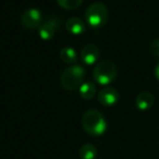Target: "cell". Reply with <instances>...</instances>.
<instances>
[{
	"mask_svg": "<svg viewBox=\"0 0 159 159\" xmlns=\"http://www.w3.org/2000/svg\"><path fill=\"white\" fill-rule=\"evenodd\" d=\"M21 25L26 30H35L41 26L42 14L38 9H28L21 15Z\"/></svg>",
	"mask_w": 159,
	"mask_h": 159,
	"instance_id": "5b68a950",
	"label": "cell"
},
{
	"mask_svg": "<svg viewBox=\"0 0 159 159\" xmlns=\"http://www.w3.org/2000/svg\"><path fill=\"white\" fill-rule=\"evenodd\" d=\"M59 27H60V20H57V17L49 19L48 21H46L43 24H41V26L38 28L39 37L43 40L52 39Z\"/></svg>",
	"mask_w": 159,
	"mask_h": 159,
	"instance_id": "52a82bcc",
	"label": "cell"
},
{
	"mask_svg": "<svg viewBox=\"0 0 159 159\" xmlns=\"http://www.w3.org/2000/svg\"><path fill=\"white\" fill-rule=\"evenodd\" d=\"M59 6L65 10H75L82 3V0H57Z\"/></svg>",
	"mask_w": 159,
	"mask_h": 159,
	"instance_id": "5bb4252c",
	"label": "cell"
},
{
	"mask_svg": "<svg viewBox=\"0 0 159 159\" xmlns=\"http://www.w3.org/2000/svg\"><path fill=\"white\" fill-rule=\"evenodd\" d=\"M117 77V67L111 61L103 60L95 65L93 69V78L98 84L107 86Z\"/></svg>",
	"mask_w": 159,
	"mask_h": 159,
	"instance_id": "3957f363",
	"label": "cell"
},
{
	"mask_svg": "<svg viewBox=\"0 0 159 159\" xmlns=\"http://www.w3.org/2000/svg\"><path fill=\"white\" fill-rule=\"evenodd\" d=\"M86 24L79 17H70L66 22V30L73 35H81L86 32Z\"/></svg>",
	"mask_w": 159,
	"mask_h": 159,
	"instance_id": "30bf717a",
	"label": "cell"
},
{
	"mask_svg": "<svg viewBox=\"0 0 159 159\" xmlns=\"http://www.w3.org/2000/svg\"><path fill=\"white\" fill-rule=\"evenodd\" d=\"M98 57H100V50L95 44L89 43L86 44L84 48L81 49L80 52V59L87 65H92L98 61Z\"/></svg>",
	"mask_w": 159,
	"mask_h": 159,
	"instance_id": "ba28073f",
	"label": "cell"
},
{
	"mask_svg": "<svg viewBox=\"0 0 159 159\" xmlns=\"http://www.w3.org/2000/svg\"><path fill=\"white\" fill-rule=\"evenodd\" d=\"M84 16L91 27H101L107 22L108 9L102 2H94L87 8Z\"/></svg>",
	"mask_w": 159,
	"mask_h": 159,
	"instance_id": "277c9868",
	"label": "cell"
},
{
	"mask_svg": "<svg viewBox=\"0 0 159 159\" xmlns=\"http://www.w3.org/2000/svg\"><path fill=\"white\" fill-rule=\"evenodd\" d=\"M98 102L102 105L107 107L114 106L115 104H117V102L119 101V93L115 88L111 87H105L102 90L98 92Z\"/></svg>",
	"mask_w": 159,
	"mask_h": 159,
	"instance_id": "8992f818",
	"label": "cell"
},
{
	"mask_svg": "<svg viewBox=\"0 0 159 159\" xmlns=\"http://www.w3.org/2000/svg\"><path fill=\"white\" fill-rule=\"evenodd\" d=\"M84 130L93 136H100L107 130V122L103 114L96 109H89L84 114L81 119Z\"/></svg>",
	"mask_w": 159,
	"mask_h": 159,
	"instance_id": "6da1fadb",
	"label": "cell"
},
{
	"mask_svg": "<svg viewBox=\"0 0 159 159\" xmlns=\"http://www.w3.org/2000/svg\"><path fill=\"white\" fill-rule=\"evenodd\" d=\"M84 75H86V70L81 65H71L62 73L60 77V84L65 90L74 91L80 88L84 81Z\"/></svg>",
	"mask_w": 159,
	"mask_h": 159,
	"instance_id": "7a4b0ae2",
	"label": "cell"
},
{
	"mask_svg": "<svg viewBox=\"0 0 159 159\" xmlns=\"http://www.w3.org/2000/svg\"><path fill=\"white\" fill-rule=\"evenodd\" d=\"M79 94L84 100H91L96 94L95 84L91 81L84 82L79 88Z\"/></svg>",
	"mask_w": 159,
	"mask_h": 159,
	"instance_id": "7c38bea8",
	"label": "cell"
},
{
	"mask_svg": "<svg viewBox=\"0 0 159 159\" xmlns=\"http://www.w3.org/2000/svg\"><path fill=\"white\" fill-rule=\"evenodd\" d=\"M98 155V149L93 144H84L79 148L80 159H95Z\"/></svg>",
	"mask_w": 159,
	"mask_h": 159,
	"instance_id": "4fadbf2b",
	"label": "cell"
},
{
	"mask_svg": "<svg viewBox=\"0 0 159 159\" xmlns=\"http://www.w3.org/2000/svg\"><path fill=\"white\" fill-rule=\"evenodd\" d=\"M155 102V98L149 91H143V92L139 93L135 98V106L139 111H148L152 106L154 105Z\"/></svg>",
	"mask_w": 159,
	"mask_h": 159,
	"instance_id": "9c48e42d",
	"label": "cell"
},
{
	"mask_svg": "<svg viewBox=\"0 0 159 159\" xmlns=\"http://www.w3.org/2000/svg\"><path fill=\"white\" fill-rule=\"evenodd\" d=\"M60 59L62 60V62H64L66 64H73L77 61L78 55L74 48H71V47H64L60 51Z\"/></svg>",
	"mask_w": 159,
	"mask_h": 159,
	"instance_id": "8fae6325",
	"label": "cell"
},
{
	"mask_svg": "<svg viewBox=\"0 0 159 159\" xmlns=\"http://www.w3.org/2000/svg\"><path fill=\"white\" fill-rule=\"evenodd\" d=\"M155 76H156V78L159 80V63L156 65V67H155Z\"/></svg>",
	"mask_w": 159,
	"mask_h": 159,
	"instance_id": "2e32d148",
	"label": "cell"
},
{
	"mask_svg": "<svg viewBox=\"0 0 159 159\" xmlns=\"http://www.w3.org/2000/svg\"><path fill=\"white\" fill-rule=\"evenodd\" d=\"M149 51L154 57H159V39H155L149 46Z\"/></svg>",
	"mask_w": 159,
	"mask_h": 159,
	"instance_id": "9a60e30c",
	"label": "cell"
}]
</instances>
